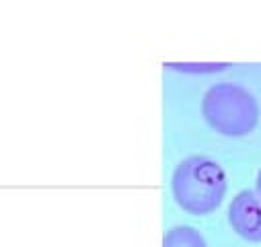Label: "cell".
<instances>
[{
	"label": "cell",
	"mask_w": 261,
	"mask_h": 247,
	"mask_svg": "<svg viewBox=\"0 0 261 247\" xmlns=\"http://www.w3.org/2000/svg\"><path fill=\"white\" fill-rule=\"evenodd\" d=\"M179 68H185V70H218V68H224V66H179Z\"/></svg>",
	"instance_id": "cell-5"
},
{
	"label": "cell",
	"mask_w": 261,
	"mask_h": 247,
	"mask_svg": "<svg viewBox=\"0 0 261 247\" xmlns=\"http://www.w3.org/2000/svg\"><path fill=\"white\" fill-rule=\"evenodd\" d=\"M228 188L224 169L210 157L193 155L183 159L171 179V192L181 210L189 214L214 212Z\"/></svg>",
	"instance_id": "cell-1"
},
{
	"label": "cell",
	"mask_w": 261,
	"mask_h": 247,
	"mask_svg": "<svg viewBox=\"0 0 261 247\" xmlns=\"http://www.w3.org/2000/svg\"><path fill=\"white\" fill-rule=\"evenodd\" d=\"M228 220L243 239L261 243V198L257 192L245 190L237 194L228 206Z\"/></svg>",
	"instance_id": "cell-3"
},
{
	"label": "cell",
	"mask_w": 261,
	"mask_h": 247,
	"mask_svg": "<svg viewBox=\"0 0 261 247\" xmlns=\"http://www.w3.org/2000/svg\"><path fill=\"white\" fill-rule=\"evenodd\" d=\"M257 196L261 198V171H259V175H257Z\"/></svg>",
	"instance_id": "cell-6"
},
{
	"label": "cell",
	"mask_w": 261,
	"mask_h": 247,
	"mask_svg": "<svg viewBox=\"0 0 261 247\" xmlns=\"http://www.w3.org/2000/svg\"><path fill=\"white\" fill-rule=\"evenodd\" d=\"M163 247H206V241L193 227H175L165 235Z\"/></svg>",
	"instance_id": "cell-4"
},
{
	"label": "cell",
	"mask_w": 261,
	"mask_h": 247,
	"mask_svg": "<svg viewBox=\"0 0 261 247\" xmlns=\"http://www.w3.org/2000/svg\"><path fill=\"white\" fill-rule=\"evenodd\" d=\"M202 113L208 126L224 136H245L259 121L255 97L234 83L210 87L202 99Z\"/></svg>",
	"instance_id": "cell-2"
}]
</instances>
